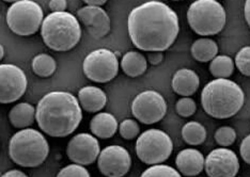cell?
<instances>
[{"label": "cell", "mask_w": 250, "mask_h": 177, "mask_svg": "<svg viewBox=\"0 0 250 177\" xmlns=\"http://www.w3.org/2000/svg\"><path fill=\"white\" fill-rule=\"evenodd\" d=\"M119 128L117 118L108 112H98L91 118L90 130L96 138L110 139Z\"/></svg>", "instance_id": "cell-19"}, {"label": "cell", "mask_w": 250, "mask_h": 177, "mask_svg": "<svg viewBox=\"0 0 250 177\" xmlns=\"http://www.w3.org/2000/svg\"><path fill=\"white\" fill-rule=\"evenodd\" d=\"M83 109L75 95L66 91L45 94L36 107V122L42 133L53 138H65L79 127Z\"/></svg>", "instance_id": "cell-2"}, {"label": "cell", "mask_w": 250, "mask_h": 177, "mask_svg": "<svg viewBox=\"0 0 250 177\" xmlns=\"http://www.w3.org/2000/svg\"><path fill=\"white\" fill-rule=\"evenodd\" d=\"M9 119L15 128H29L36 122V108L29 102L16 104L9 112Z\"/></svg>", "instance_id": "cell-20"}, {"label": "cell", "mask_w": 250, "mask_h": 177, "mask_svg": "<svg viewBox=\"0 0 250 177\" xmlns=\"http://www.w3.org/2000/svg\"><path fill=\"white\" fill-rule=\"evenodd\" d=\"M132 113L140 123L146 125L155 124L166 116L167 102L161 93L154 90H146L134 98Z\"/></svg>", "instance_id": "cell-10"}, {"label": "cell", "mask_w": 250, "mask_h": 177, "mask_svg": "<svg viewBox=\"0 0 250 177\" xmlns=\"http://www.w3.org/2000/svg\"><path fill=\"white\" fill-rule=\"evenodd\" d=\"M31 68L37 76L47 78L54 75L57 70V62L50 55L39 54L32 59Z\"/></svg>", "instance_id": "cell-25"}, {"label": "cell", "mask_w": 250, "mask_h": 177, "mask_svg": "<svg viewBox=\"0 0 250 177\" xmlns=\"http://www.w3.org/2000/svg\"><path fill=\"white\" fill-rule=\"evenodd\" d=\"M200 85V78L197 73L188 68H181L172 77L171 87L175 93L182 97L194 95Z\"/></svg>", "instance_id": "cell-18"}, {"label": "cell", "mask_w": 250, "mask_h": 177, "mask_svg": "<svg viewBox=\"0 0 250 177\" xmlns=\"http://www.w3.org/2000/svg\"><path fill=\"white\" fill-rule=\"evenodd\" d=\"M132 167V157L126 148L120 145H109L101 151L98 168L106 177H124Z\"/></svg>", "instance_id": "cell-12"}, {"label": "cell", "mask_w": 250, "mask_h": 177, "mask_svg": "<svg viewBox=\"0 0 250 177\" xmlns=\"http://www.w3.org/2000/svg\"><path fill=\"white\" fill-rule=\"evenodd\" d=\"M84 3H87V5H95V7H102L104 5L108 0H83Z\"/></svg>", "instance_id": "cell-37"}, {"label": "cell", "mask_w": 250, "mask_h": 177, "mask_svg": "<svg viewBox=\"0 0 250 177\" xmlns=\"http://www.w3.org/2000/svg\"><path fill=\"white\" fill-rule=\"evenodd\" d=\"M48 8L52 12H64L67 8V0H49Z\"/></svg>", "instance_id": "cell-33"}, {"label": "cell", "mask_w": 250, "mask_h": 177, "mask_svg": "<svg viewBox=\"0 0 250 177\" xmlns=\"http://www.w3.org/2000/svg\"><path fill=\"white\" fill-rule=\"evenodd\" d=\"M127 30L130 41L138 49L163 53L172 46L179 36V17L166 3L152 0L130 11Z\"/></svg>", "instance_id": "cell-1"}, {"label": "cell", "mask_w": 250, "mask_h": 177, "mask_svg": "<svg viewBox=\"0 0 250 177\" xmlns=\"http://www.w3.org/2000/svg\"><path fill=\"white\" fill-rule=\"evenodd\" d=\"M240 153L243 160L250 164V135L244 138L240 146Z\"/></svg>", "instance_id": "cell-32"}, {"label": "cell", "mask_w": 250, "mask_h": 177, "mask_svg": "<svg viewBox=\"0 0 250 177\" xmlns=\"http://www.w3.org/2000/svg\"><path fill=\"white\" fill-rule=\"evenodd\" d=\"M147 62L152 65H158L164 60V55L162 51H151L147 54Z\"/></svg>", "instance_id": "cell-34"}, {"label": "cell", "mask_w": 250, "mask_h": 177, "mask_svg": "<svg viewBox=\"0 0 250 177\" xmlns=\"http://www.w3.org/2000/svg\"><path fill=\"white\" fill-rule=\"evenodd\" d=\"M175 108H177L179 116L183 118H189L195 114L197 110V105L196 101L191 97H182L177 101Z\"/></svg>", "instance_id": "cell-30"}, {"label": "cell", "mask_w": 250, "mask_h": 177, "mask_svg": "<svg viewBox=\"0 0 250 177\" xmlns=\"http://www.w3.org/2000/svg\"><path fill=\"white\" fill-rule=\"evenodd\" d=\"M235 64L229 56H216L209 63V72L215 79H229L234 72Z\"/></svg>", "instance_id": "cell-23"}, {"label": "cell", "mask_w": 250, "mask_h": 177, "mask_svg": "<svg viewBox=\"0 0 250 177\" xmlns=\"http://www.w3.org/2000/svg\"><path fill=\"white\" fill-rule=\"evenodd\" d=\"M56 177H91L89 171L83 165L72 163L62 168Z\"/></svg>", "instance_id": "cell-31"}, {"label": "cell", "mask_w": 250, "mask_h": 177, "mask_svg": "<svg viewBox=\"0 0 250 177\" xmlns=\"http://www.w3.org/2000/svg\"><path fill=\"white\" fill-rule=\"evenodd\" d=\"M140 177H182L178 170L166 164H154L145 170Z\"/></svg>", "instance_id": "cell-26"}, {"label": "cell", "mask_w": 250, "mask_h": 177, "mask_svg": "<svg viewBox=\"0 0 250 177\" xmlns=\"http://www.w3.org/2000/svg\"><path fill=\"white\" fill-rule=\"evenodd\" d=\"M5 2H9V3H14L16 1H20V0H3Z\"/></svg>", "instance_id": "cell-39"}, {"label": "cell", "mask_w": 250, "mask_h": 177, "mask_svg": "<svg viewBox=\"0 0 250 177\" xmlns=\"http://www.w3.org/2000/svg\"><path fill=\"white\" fill-rule=\"evenodd\" d=\"M119 134L125 140H134L140 134V126L138 122L133 118L124 119L119 125Z\"/></svg>", "instance_id": "cell-27"}, {"label": "cell", "mask_w": 250, "mask_h": 177, "mask_svg": "<svg viewBox=\"0 0 250 177\" xmlns=\"http://www.w3.org/2000/svg\"><path fill=\"white\" fill-rule=\"evenodd\" d=\"M5 20L9 29L20 37H30L41 29L44 12L33 0H20L10 5Z\"/></svg>", "instance_id": "cell-7"}, {"label": "cell", "mask_w": 250, "mask_h": 177, "mask_svg": "<svg viewBox=\"0 0 250 177\" xmlns=\"http://www.w3.org/2000/svg\"><path fill=\"white\" fill-rule=\"evenodd\" d=\"M245 101L243 89L230 79H214L201 92L203 110L209 117L225 119L234 117Z\"/></svg>", "instance_id": "cell-3"}, {"label": "cell", "mask_w": 250, "mask_h": 177, "mask_svg": "<svg viewBox=\"0 0 250 177\" xmlns=\"http://www.w3.org/2000/svg\"><path fill=\"white\" fill-rule=\"evenodd\" d=\"M77 99L82 109L90 113L100 112L107 104L106 93L94 85H86L79 90Z\"/></svg>", "instance_id": "cell-17"}, {"label": "cell", "mask_w": 250, "mask_h": 177, "mask_svg": "<svg viewBox=\"0 0 250 177\" xmlns=\"http://www.w3.org/2000/svg\"><path fill=\"white\" fill-rule=\"evenodd\" d=\"M182 138L189 145H200L207 139V130L200 123L188 122L182 128Z\"/></svg>", "instance_id": "cell-24"}, {"label": "cell", "mask_w": 250, "mask_h": 177, "mask_svg": "<svg viewBox=\"0 0 250 177\" xmlns=\"http://www.w3.org/2000/svg\"><path fill=\"white\" fill-rule=\"evenodd\" d=\"M49 144L43 133L35 128L20 129L9 142V156L21 168H37L46 160Z\"/></svg>", "instance_id": "cell-5"}, {"label": "cell", "mask_w": 250, "mask_h": 177, "mask_svg": "<svg viewBox=\"0 0 250 177\" xmlns=\"http://www.w3.org/2000/svg\"><path fill=\"white\" fill-rule=\"evenodd\" d=\"M203 154L196 148H185L181 151L175 158V165L181 174L188 177H194L200 174L204 170Z\"/></svg>", "instance_id": "cell-16"}, {"label": "cell", "mask_w": 250, "mask_h": 177, "mask_svg": "<svg viewBox=\"0 0 250 177\" xmlns=\"http://www.w3.org/2000/svg\"><path fill=\"white\" fill-rule=\"evenodd\" d=\"M0 177H28V175L21 170H10L8 172L3 173Z\"/></svg>", "instance_id": "cell-35"}, {"label": "cell", "mask_w": 250, "mask_h": 177, "mask_svg": "<svg viewBox=\"0 0 250 177\" xmlns=\"http://www.w3.org/2000/svg\"><path fill=\"white\" fill-rule=\"evenodd\" d=\"M234 64L244 76L250 77V46H245L236 54Z\"/></svg>", "instance_id": "cell-29"}, {"label": "cell", "mask_w": 250, "mask_h": 177, "mask_svg": "<svg viewBox=\"0 0 250 177\" xmlns=\"http://www.w3.org/2000/svg\"><path fill=\"white\" fill-rule=\"evenodd\" d=\"M120 65L123 73L128 77H139L144 75L147 68V60L138 51H127L123 55Z\"/></svg>", "instance_id": "cell-21"}, {"label": "cell", "mask_w": 250, "mask_h": 177, "mask_svg": "<svg viewBox=\"0 0 250 177\" xmlns=\"http://www.w3.org/2000/svg\"><path fill=\"white\" fill-rule=\"evenodd\" d=\"M214 138L216 143L220 145L221 147H228L235 142L236 133L235 130L230 126H223L216 130Z\"/></svg>", "instance_id": "cell-28"}, {"label": "cell", "mask_w": 250, "mask_h": 177, "mask_svg": "<svg viewBox=\"0 0 250 177\" xmlns=\"http://www.w3.org/2000/svg\"><path fill=\"white\" fill-rule=\"evenodd\" d=\"M172 1H181V0H172Z\"/></svg>", "instance_id": "cell-40"}, {"label": "cell", "mask_w": 250, "mask_h": 177, "mask_svg": "<svg viewBox=\"0 0 250 177\" xmlns=\"http://www.w3.org/2000/svg\"><path fill=\"white\" fill-rule=\"evenodd\" d=\"M83 71L91 81L96 83L109 82L116 78L119 72L117 55L107 48L91 51L83 62Z\"/></svg>", "instance_id": "cell-9"}, {"label": "cell", "mask_w": 250, "mask_h": 177, "mask_svg": "<svg viewBox=\"0 0 250 177\" xmlns=\"http://www.w3.org/2000/svg\"><path fill=\"white\" fill-rule=\"evenodd\" d=\"M4 57V48L1 44H0V61H1L3 59Z\"/></svg>", "instance_id": "cell-38"}, {"label": "cell", "mask_w": 250, "mask_h": 177, "mask_svg": "<svg viewBox=\"0 0 250 177\" xmlns=\"http://www.w3.org/2000/svg\"><path fill=\"white\" fill-rule=\"evenodd\" d=\"M135 148L139 160L147 165H154L168 160L173 151V143L167 133L152 128L139 135Z\"/></svg>", "instance_id": "cell-8"}, {"label": "cell", "mask_w": 250, "mask_h": 177, "mask_svg": "<svg viewBox=\"0 0 250 177\" xmlns=\"http://www.w3.org/2000/svg\"><path fill=\"white\" fill-rule=\"evenodd\" d=\"M100 153L101 146L98 138L87 133L75 135L66 146V155L70 160L83 167L98 160Z\"/></svg>", "instance_id": "cell-13"}, {"label": "cell", "mask_w": 250, "mask_h": 177, "mask_svg": "<svg viewBox=\"0 0 250 177\" xmlns=\"http://www.w3.org/2000/svg\"><path fill=\"white\" fill-rule=\"evenodd\" d=\"M216 1H218V0H216Z\"/></svg>", "instance_id": "cell-41"}, {"label": "cell", "mask_w": 250, "mask_h": 177, "mask_svg": "<svg viewBox=\"0 0 250 177\" xmlns=\"http://www.w3.org/2000/svg\"><path fill=\"white\" fill-rule=\"evenodd\" d=\"M226 11L216 0H196L187 11V21L192 31L201 37L215 36L224 29Z\"/></svg>", "instance_id": "cell-6"}, {"label": "cell", "mask_w": 250, "mask_h": 177, "mask_svg": "<svg viewBox=\"0 0 250 177\" xmlns=\"http://www.w3.org/2000/svg\"><path fill=\"white\" fill-rule=\"evenodd\" d=\"M28 80L25 72L15 64H0V104L19 100L26 93Z\"/></svg>", "instance_id": "cell-11"}, {"label": "cell", "mask_w": 250, "mask_h": 177, "mask_svg": "<svg viewBox=\"0 0 250 177\" xmlns=\"http://www.w3.org/2000/svg\"><path fill=\"white\" fill-rule=\"evenodd\" d=\"M204 170L208 177H235L240 171V161L229 148H215L206 158Z\"/></svg>", "instance_id": "cell-14"}, {"label": "cell", "mask_w": 250, "mask_h": 177, "mask_svg": "<svg viewBox=\"0 0 250 177\" xmlns=\"http://www.w3.org/2000/svg\"><path fill=\"white\" fill-rule=\"evenodd\" d=\"M191 55L194 59L202 63L211 62L218 54V45L208 38L198 39L191 45Z\"/></svg>", "instance_id": "cell-22"}, {"label": "cell", "mask_w": 250, "mask_h": 177, "mask_svg": "<svg viewBox=\"0 0 250 177\" xmlns=\"http://www.w3.org/2000/svg\"><path fill=\"white\" fill-rule=\"evenodd\" d=\"M41 37L48 48L64 53L76 47L81 41L82 27L76 16L70 12H52L41 26Z\"/></svg>", "instance_id": "cell-4"}, {"label": "cell", "mask_w": 250, "mask_h": 177, "mask_svg": "<svg viewBox=\"0 0 250 177\" xmlns=\"http://www.w3.org/2000/svg\"><path fill=\"white\" fill-rule=\"evenodd\" d=\"M244 16H245L247 25L250 28V0H246L245 1V5H244Z\"/></svg>", "instance_id": "cell-36"}, {"label": "cell", "mask_w": 250, "mask_h": 177, "mask_svg": "<svg viewBox=\"0 0 250 177\" xmlns=\"http://www.w3.org/2000/svg\"><path fill=\"white\" fill-rule=\"evenodd\" d=\"M77 19L86 27L88 33L95 39L105 38L110 31L109 15L102 7L84 5L77 11Z\"/></svg>", "instance_id": "cell-15"}]
</instances>
